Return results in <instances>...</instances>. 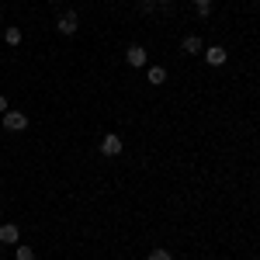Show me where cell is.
<instances>
[{
  "label": "cell",
  "mask_w": 260,
  "mask_h": 260,
  "mask_svg": "<svg viewBox=\"0 0 260 260\" xmlns=\"http://www.w3.org/2000/svg\"><path fill=\"white\" fill-rule=\"evenodd\" d=\"M28 128V115L24 111H4V132H24Z\"/></svg>",
  "instance_id": "6da1fadb"
},
{
  "label": "cell",
  "mask_w": 260,
  "mask_h": 260,
  "mask_svg": "<svg viewBox=\"0 0 260 260\" xmlns=\"http://www.w3.org/2000/svg\"><path fill=\"white\" fill-rule=\"evenodd\" d=\"M56 28H59V35H77V28H80V18H77V11H62L59 21H56Z\"/></svg>",
  "instance_id": "7a4b0ae2"
},
{
  "label": "cell",
  "mask_w": 260,
  "mask_h": 260,
  "mask_svg": "<svg viewBox=\"0 0 260 260\" xmlns=\"http://www.w3.org/2000/svg\"><path fill=\"white\" fill-rule=\"evenodd\" d=\"M101 153L108 156V160H115L121 153V136H115V132H108L104 139H101Z\"/></svg>",
  "instance_id": "3957f363"
},
{
  "label": "cell",
  "mask_w": 260,
  "mask_h": 260,
  "mask_svg": "<svg viewBox=\"0 0 260 260\" xmlns=\"http://www.w3.org/2000/svg\"><path fill=\"white\" fill-rule=\"evenodd\" d=\"M125 59H128V66H146V49L142 45H128L125 49Z\"/></svg>",
  "instance_id": "277c9868"
},
{
  "label": "cell",
  "mask_w": 260,
  "mask_h": 260,
  "mask_svg": "<svg viewBox=\"0 0 260 260\" xmlns=\"http://www.w3.org/2000/svg\"><path fill=\"white\" fill-rule=\"evenodd\" d=\"M205 59H208V66H222V62L229 59V52L222 45H212V49H205Z\"/></svg>",
  "instance_id": "5b68a950"
},
{
  "label": "cell",
  "mask_w": 260,
  "mask_h": 260,
  "mask_svg": "<svg viewBox=\"0 0 260 260\" xmlns=\"http://www.w3.org/2000/svg\"><path fill=\"white\" fill-rule=\"evenodd\" d=\"M18 240H21V229L14 222H4L0 225V243H18Z\"/></svg>",
  "instance_id": "8992f818"
},
{
  "label": "cell",
  "mask_w": 260,
  "mask_h": 260,
  "mask_svg": "<svg viewBox=\"0 0 260 260\" xmlns=\"http://www.w3.org/2000/svg\"><path fill=\"white\" fill-rule=\"evenodd\" d=\"M180 49H184L187 56H198V52H205V42H201L198 35H187V39L180 42Z\"/></svg>",
  "instance_id": "52a82bcc"
},
{
  "label": "cell",
  "mask_w": 260,
  "mask_h": 260,
  "mask_svg": "<svg viewBox=\"0 0 260 260\" xmlns=\"http://www.w3.org/2000/svg\"><path fill=\"white\" fill-rule=\"evenodd\" d=\"M146 77H149L153 87H160V83H167V70H163V66H149V73H146Z\"/></svg>",
  "instance_id": "ba28073f"
},
{
  "label": "cell",
  "mask_w": 260,
  "mask_h": 260,
  "mask_svg": "<svg viewBox=\"0 0 260 260\" xmlns=\"http://www.w3.org/2000/svg\"><path fill=\"white\" fill-rule=\"evenodd\" d=\"M4 39H7V45H21V28H7Z\"/></svg>",
  "instance_id": "9c48e42d"
},
{
  "label": "cell",
  "mask_w": 260,
  "mask_h": 260,
  "mask_svg": "<svg viewBox=\"0 0 260 260\" xmlns=\"http://www.w3.org/2000/svg\"><path fill=\"white\" fill-rule=\"evenodd\" d=\"M194 7H198L201 18H208V14H212V0H194Z\"/></svg>",
  "instance_id": "30bf717a"
},
{
  "label": "cell",
  "mask_w": 260,
  "mask_h": 260,
  "mask_svg": "<svg viewBox=\"0 0 260 260\" xmlns=\"http://www.w3.org/2000/svg\"><path fill=\"white\" fill-rule=\"evenodd\" d=\"M136 7H139L142 14H153V7H156V0H136Z\"/></svg>",
  "instance_id": "8fae6325"
},
{
  "label": "cell",
  "mask_w": 260,
  "mask_h": 260,
  "mask_svg": "<svg viewBox=\"0 0 260 260\" xmlns=\"http://www.w3.org/2000/svg\"><path fill=\"white\" fill-rule=\"evenodd\" d=\"M149 260H174V257H170V250H163V246H156V250L149 253Z\"/></svg>",
  "instance_id": "7c38bea8"
},
{
  "label": "cell",
  "mask_w": 260,
  "mask_h": 260,
  "mask_svg": "<svg viewBox=\"0 0 260 260\" xmlns=\"http://www.w3.org/2000/svg\"><path fill=\"white\" fill-rule=\"evenodd\" d=\"M18 260H35V250L31 246H18Z\"/></svg>",
  "instance_id": "4fadbf2b"
},
{
  "label": "cell",
  "mask_w": 260,
  "mask_h": 260,
  "mask_svg": "<svg viewBox=\"0 0 260 260\" xmlns=\"http://www.w3.org/2000/svg\"><path fill=\"white\" fill-rule=\"evenodd\" d=\"M4 111H7V98L0 94V115H4Z\"/></svg>",
  "instance_id": "5bb4252c"
},
{
  "label": "cell",
  "mask_w": 260,
  "mask_h": 260,
  "mask_svg": "<svg viewBox=\"0 0 260 260\" xmlns=\"http://www.w3.org/2000/svg\"><path fill=\"white\" fill-rule=\"evenodd\" d=\"M156 4H170V0H156Z\"/></svg>",
  "instance_id": "9a60e30c"
},
{
  "label": "cell",
  "mask_w": 260,
  "mask_h": 260,
  "mask_svg": "<svg viewBox=\"0 0 260 260\" xmlns=\"http://www.w3.org/2000/svg\"><path fill=\"white\" fill-rule=\"evenodd\" d=\"M0 21H4V14H0Z\"/></svg>",
  "instance_id": "2e32d148"
}]
</instances>
